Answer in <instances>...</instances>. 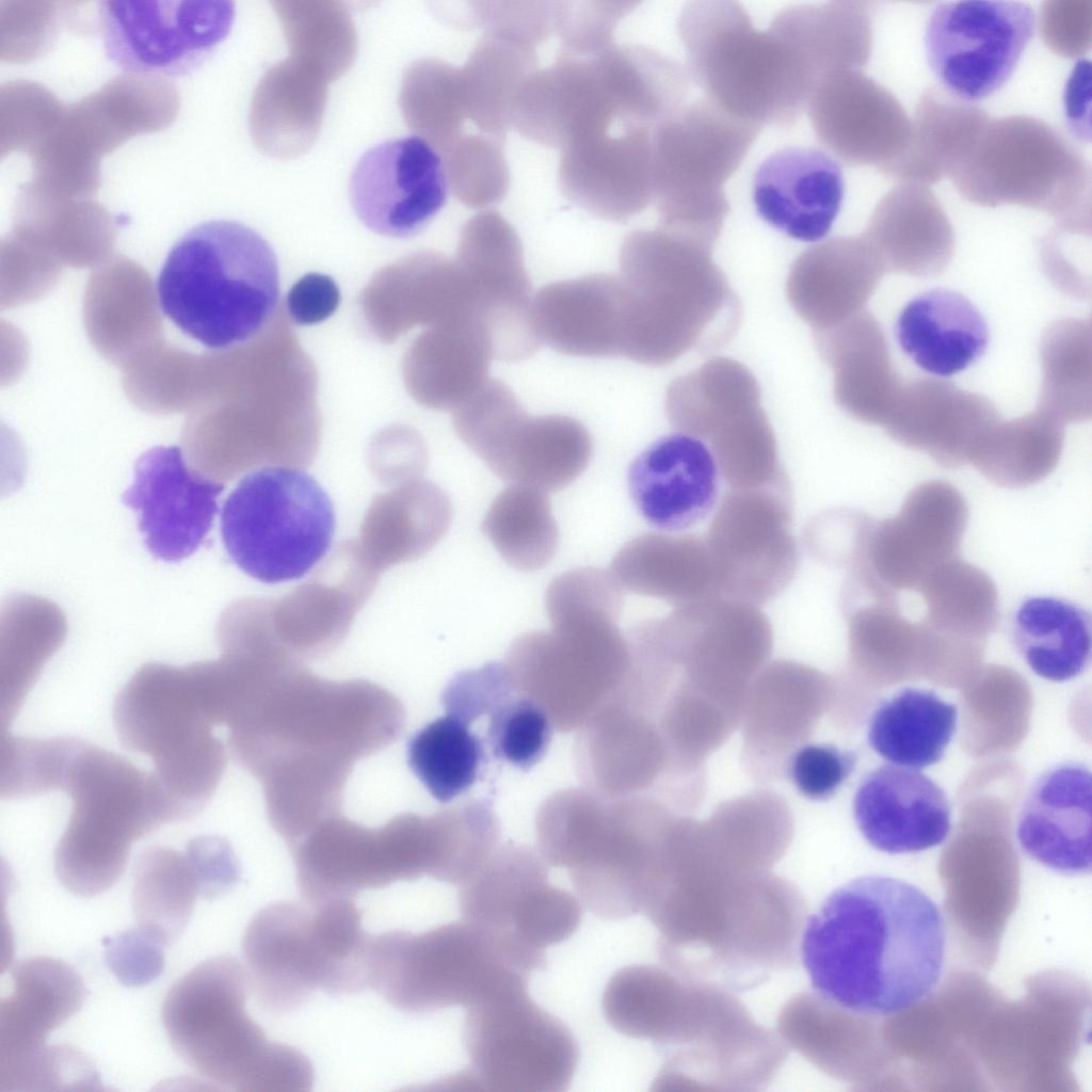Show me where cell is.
Listing matches in <instances>:
<instances>
[{
  "instance_id": "obj_5",
  "label": "cell",
  "mask_w": 1092,
  "mask_h": 1092,
  "mask_svg": "<svg viewBox=\"0 0 1092 1092\" xmlns=\"http://www.w3.org/2000/svg\"><path fill=\"white\" fill-rule=\"evenodd\" d=\"M712 250L661 227L638 229L624 239L619 255L626 288L621 356L659 367L732 340L742 307Z\"/></svg>"
},
{
  "instance_id": "obj_43",
  "label": "cell",
  "mask_w": 1092,
  "mask_h": 1092,
  "mask_svg": "<svg viewBox=\"0 0 1092 1092\" xmlns=\"http://www.w3.org/2000/svg\"><path fill=\"white\" fill-rule=\"evenodd\" d=\"M768 29L790 45L818 79L834 70L858 69L871 51V20L862 2L791 5Z\"/></svg>"
},
{
  "instance_id": "obj_32",
  "label": "cell",
  "mask_w": 1092,
  "mask_h": 1092,
  "mask_svg": "<svg viewBox=\"0 0 1092 1092\" xmlns=\"http://www.w3.org/2000/svg\"><path fill=\"white\" fill-rule=\"evenodd\" d=\"M627 481L642 517L667 532L698 524L719 498L720 471L710 448L680 432L642 451L630 464Z\"/></svg>"
},
{
  "instance_id": "obj_6",
  "label": "cell",
  "mask_w": 1092,
  "mask_h": 1092,
  "mask_svg": "<svg viewBox=\"0 0 1092 1092\" xmlns=\"http://www.w3.org/2000/svg\"><path fill=\"white\" fill-rule=\"evenodd\" d=\"M156 286L161 312L182 334L223 351L248 342L268 324L279 301V269L257 231L210 220L174 243Z\"/></svg>"
},
{
  "instance_id": "obj_53",
  "label": "cell",
  "mask_w": 1092,
  "mask_h": 1092,
  "mask_svg": "<svg viewBox=\"0 0 1092 1092\" xmlns=\"http://www.w3.org/2000/svg\"><path fill=\"white\" fill-rule=\"evenodd\" d=\"M1090 323L1054 325L1042 347L1044 371L1041 410L1063 423L1090 417Z\"/></svg>"
},
{
  "instance_id": "obj_14",
  "label": "cell",
  "mask_w": 1092,
  "mask_h": 1092,
  "mask_svg": "<svg viewBox=\"0 0 1092 1092\" xmlns=\"http://www.w3.org/2000/svg\"><path fill=\"white\" fill-rule=\"evenodd\" d=\"M368 973L369 989L408 1013L467 1009L528 985L530 976L463 920L419 934L394 930L372 935Z\"/></svg>"
},
{
  "instance_id": "obj_49",
  "label": "cell",
  "mask_w": 1092,
  "mask_h": 1092,
  "mask_svg": "<svg viewBox=\"0 0 1092 1092\" xmlns=\"http://www.w3.org/2000/svg\"><path fill=\"white\" fill-rule=\"evenodd\" d=\"M198 895L197 878L184 851L151 847L138 857L131 894L135 922L165 947L184 931Z\"/></svg>"
},
{
  "instance_id": "obj_15",
  "label": "cell",
  "mask_w": 1092,
  "mask_h": 1092,
  "mask_svg": "<svg viewBox=\"0 0 1092 1092\" xmlns=\"http://www.w3.org/2000/svg\"><path fill=\"white\" fill-rule=\"evenodd\" d=\"M547 865L533 848L507 842L457 885L462 920L528 974L546 966V948L568 940L582 918L580 900L549 882Z\"/></svg>"
},
{
  "instance_id": "obj_35",
  "label": "cell",
  "mask_w": 1092,
  "mask_h": 1092,
  "mask_svg": "<svg viewBox=\"0 0 1092 1092\" xmlns=\"http://www.w3.org/2000/svg\"><path fill=\"white\" fill-rule=\"evenodd\" d=\"M1091 773L1080 762L1043 772L1021 807L1016 837L1039 864L1064 874L1091 870Z\"/></svg>"
},
{
  "instance_id": "obj_39",
  "label": "cell",
  "mask_w": 1092,
  "mask_h": 1092,
  "mask_svg": "<svg viewBox=\"0 0 1092 1092\" xmlns=\"http://www.w3.org/2000/svg\"><path fill=\"white\" fill-rule=\"evenodd\" d=\"M814 337L819 355L832 369L837 405L856 420L884 427L904 385L892 366L877 319L862 310Z\"/></svg>"
},
{
  "instance_id": "obj_58",
  "label": "cell",
  "mask_w": 1092,
  "mask_h": 1092,
  "mask_svg": "<svg viewBox=\"0 0 1092 1092\" xmlns=\"http://www.w3.org/2000/svg\"><path fill=\"white\" fill-rule=\"evenodd\" d=\"M103 944L109 969L126 986L146 985L164 970L165 946L139 927L107 937Z\"/></svg>"
},
{
  "instance_id": "obj_29",
  "label": "cell",
  "mask_w": 1092,
  "mask_h": 1092,
  "mask_svg": "<svg viewBox=\"0 0 1092 1092\" xmlns=\"http://www.w3.org/2000/svg\"><path fill=\"white\" fill-rule=\"evenodd\" d=\"M13 990L0 1001V1092H17L38 1073L52 1047L50 1031L77 1013L86 995L81 976L49 957L17 962Z\"/></svg>"
},
{
  "instance_id": "obj_12",
  "label": "cell",
  "mask_w": 1092,
  "mask_h": 1092,
  "mask_svg": "<svg viewBox=\"0 0 1092 1092\" xmlns=\"http://www.w3.org/2000/svg\"><path fill=\"white\" fill-rule=\"evenodd\" d=\"M760 130L706 97L658 124L652 180L660 227L713 248L729 212L724 183Z\"/></svg>"
},
{
  "instance_id": "obj_52",
  "label": "cell",
  "mask_w": 1092,
  "mask_h": 1092,
  "mask_svg": "<svg viewBox=\"0 0 1092 1092\" xmlns=\"http://www.w3.org/2000/svg\"><path fill=\"white\" fill-rule=\"evenodd\" d=\"M918 593L926 625L933 629L984 635L999 619L997 588L979 567L957 557L935 568Z\"/></svg>"
},
{
  "instance_id": "obj_36",
  "label": "cell",
  "mask_w": 1092,
  "mask_h": 1092,
  "mask_svg": "<svg viewBox=\"0 0 1092 1092\" xmlns=\"http://www.w3.org/2000/svg\"><path fill=\"white\" fill-rule=\"evenodd\" d=\"M626 288L620 276L595 273L551 283L532 299L542 343L581 357L621 356Z\"/></svg>"
},
{
  "instance_id": "obj_8",
  "label": "cell",
  "mask_w": 1092,
  "mask_h": 1092,
  "mask_svg": "<svg viewBox=\"0 0 1092 1092\" xmlns=\"http://www.w3.org/2000/svg\"><path fill=\"white\" fill-rule=\"evenodd\" d=\"M643 806L627 796L573 788L551 796L539 812L542 856L566 868L578 899L599 918L644 913L662 884L667 846L641 828Z\"/></svg>"
},
{
  "instance_id": "obj_25",
  "label": "cell",
  "mask_w": 1092,
  "mask_h": 1092,
  "mask_svg": "<svg viewBox=\"0 0 1092 1092\" xmlns=\"http://www.w3.org/2000/svg\"><path fill=\"white\" fill-rule=\"evenodd\" d=\"M475 320L487 333L494 358L519 362L541 347L532 322L531 285L519 238L499 214L484 212L463 227L456 262Z\"/></svg>"
},
{
  "instance_id": "obj_11",
  "label": "cell",
  "mask_w": 1092,
  "mask_h": 1092,
  "mask_svg": "<svg viewBox=\"0 0 1092 1092\" xmlns=\"http://www.w3.org/2000/svg\"><path fill=\"white\" fill-rule=\"evenodd\" d=\"M677 26L690 79L728 113L789 126L806 109L817 75L785 41L754 28L741 3L688 2Z\"/></svg>"
},
{
  "instance_id": "obj_17",
  "label": "cell",
  "mask_w": 1092,
  "mask_h": 1092,
  "mask_svg": "<svg viewBox=\"0 0 1092 1092\" xmlns=\"http://www.w3.org/2000/svg\"><path fill=\"white\" fill-rule=\"evenodd\" d=\"M463 1045L469 1065L441 1083L487 1092H564L579 1062L572 1030L539 1006L528 985L469 1008Z\"/></svg>"
},
{
  "instance_id": "obj_38",
  "label": "cell",
  "mask_w": 1092,
  "mask_h": 1092,
  "mask_svg": "<svg viewBox=\"0 0 1092 1092\" xmlns=\"http://www.w3.org/2000/svg\"><path fill=\"white\" fill-rule=\"evenodd\" d=\"M991 402L954 385L921 379L904 386L883 428L901 445L926 452L946 468L969 461L978 440L998 419Z\"/></svg>"
},
{
  "instance_id": "obj_21",
  "label": "cell",
  "mask_w": 1092,
  "mask_h": 1092,
  "mask_svg": "<svg viewBox=\"0 0 1092 1092\" xmlns=\"http://www.w3.org/2000/svg\"><path fill=\"white\" fill-rule=\"evenodd\" d=\"M791 520L787 476L758 487L727 489L705 536L719 597L759 606L789 585L799 564Z\"/></svg>"
},
{
  "instance_id": "obj_60",
  "label": "cell",
  "mask_w": 1092,
  "mask_h": 1092,
  "mask_svg": "<svg viewBox=\"0 0 1092 1092\" xmlns=\"http://www.w3.org/2000/svg\"><path fill=\"white\" fill-rule=\"evenodd\" d=\"M340 303V291L336 282L322 273H308L289 290L286 299L287 311L299 325H311L326 320Z\"/></svg>"
},
{
  "instance_id": "obj_26",
  "label": "cell",
  "mask_w": 1092,
  "mask_h": 1092,
  "mask_svg": "<svg viewBox=\"0 0 1092 1092\" xmlns=\"http://www.w3.org/2000/svg\"><path fill=\"white\" fill-rule=\"evenodd\" d=\"M448 179L440 156L411 135L369 148L356 162L349 197L359 221L378 235L408 238L445 206Z\"/></svg>"
},
{
  "instance_id": "obj_42",
  "label": "cell",
  "mask_w": 1092,
  "mask_h": 1092,
  "mask_svg": "<svg viewBox=\"0 0 1092 1092\" xmlns=\"http://www.w3.org/2000/svg\"><path fill=\"white\" fill-rule=\"evenodd\" d=\"M925 188L908 183L890 191L878 204L863 234L886 272L933 275L950 258V225Z\"/></svg>"
},
{
  "instance_id": "obj_22",
  "label": "cell",
  "mask_w": 1092,
  "mask_h": 1092,
  "mask_svg": "<svg viewBox=\"0 0 1092 1092\" xmlns=\"http://www.w3.org/2000/svg\"><path fill=\"white\" fill-rule=\"evenodd\" d=\"M1034 29V11L1025 2L944 1L926 25L927 62L942 91L971 105L1011 78Z\"/></svg>"
},
{
  "instance_id": "obj_20",
  "label": "cell",
  "mask_w": 1092,
  "mask_h": 1092,
  "mask_svg": "<svg viewBox=\"0 0 1092 1092\" xmlns=\"http://www.w3.org/2000/svg\"><path fill=\"white\" fill-rule=\"evenodd\" d=\"M454 427L498 478L545 493L574 482L593 454L592 438L580 421L529 415L511 388L496 379L489 378L455 410Z\"/></svg>"
},
{
  "instance_id": "obj_30",
  "label": "cell",
  "mask_w": 1092,
  "mask_h": 1092,
  "mask_svg": "<svg viewBox=\"0 0 1092 1092\" xmlns=\"http://www.w3.org/2000/svg\"><path fill=\"white\" fill-rule=\"evenodd\" d=\"M806 109L820 143L850 165H873L880 170L903 150L892 141L897 133L892 128L911 132L896 99L856 69L822 76Z\"/></svg>"
},
{
  "instance_id": "obj_51",
  "label": "cell",
  "mask_w": 1092,
  "mask_h": 1092,
  "mask_svg": "<svg viewBox=\"0 0 1092 1092\" xmlns=\"http://www.w3.org/2000/svg\"><path fill=\"white\" fill-rule=\"evenodd\" d=\"M466 721L446 713L416 732L407 742L406 761L428 792L449 803L477 781L484 761L482 740Z\"/></svg>"
},
{
  "instance_id": "obj_46",
  "label": "cell",
  "mask_w": 1092,
  "mask_h": 1092,
  "mask_svg": "<svg viewBox=\"0 0 1092 1092\" xmlns=\"http://www.w3.org/2000/svg\"><path fill=\"white\" fill-rule=\"evenodd\" d=\"M1013 642L1040 677L1066 681L1080 675L1091 657V615L1064 598L1031 596L1012 619Z\"/></svg>"
},
{
  "instance_id": "obj_57",
  "label": "cell",
  "mask_w": 1092,
  "mask_h": 1092,
  "mask_svg": "<svg viewBox=\"0 0 1092 1092\" xmlns=\"http://www.w3.org/2000/svg\"><path fill=\"white\" fill-rule=\"evenodd\" d=\"M856 755L828 744H805L791 757L789 776L805 798L832 797L853 772Z\"/></svg>"
},
{
  "instance_id": "obj_34",
  "label": "cell",
  "mask_w": 1092,
  "mask_h": 1092,
  "mask_svg": "<svg viewBox=\"0 0 1092 1092\" xmlns=\"http://www.w3.org/2000/svg\"><path fill=\"white\" fill-rule=\"evenodd\" d=\"M752 196L766 223L794 240L815 242L830 232L840 211L842 171L820 149L785 147L760 163Z\"/></svg>"
},
{
  "instance_id": "obj_2",
  "label": "cell",
  "mask_w": 1092,
  "mask_h": 1092,
  "mask_svg": "<svg viewBox=\"0 0 1092 1092\" xmlns=\"http://www.w3.org/2000/svg\"><path fill=\"white\" fill-rule=\"evenodd\" d=\"M804 912L794 887L743 871L675 877L644 913L659 933L664 967L732 992L796 963Z\"/></svg>"
},
{
  "instance_id": "obj_13",
  "label": "cell",
  "mask_w": 1092,
  "mask_h": 1092,
  "mask_svg": "<svg viewBox=\"0 0 1092 1092\" xmlns=\"http://www.w3.org/2000/svg\"><path fill=\"white\" fill-rule=\"evenodd\" d=\"M327 493L306 471L269 466L244 476L226 498L221 535L231 561L268 584L300 579L327 553L335 533Z\"/></svg>"
},
{
  "instance_id": "obj_41",
  "label": "cell",
  "mask_w": 1092,
  "mask_h": 1092,
  "mask_svg": "<svg viewBox=\"0 0 1092 1092\" xmlns=\"http://www.w3.org/2000/svg\"><path fill=\"white\" fill-rule=\"evenodd\" d=\"M610 573L627 591L674 608L719 597L714 561L705 537L646 533L615 555Z\"/></svg>"
},
{
  "instance_id": "obj_48",
  "label": "cell",
  "mask_w": 1092,
  "mask_h": 1092,
  "mask_svg": "<svg viewBox=\"0 0 1092 1092\" xmlns=\"http://www.w3.org/2000/svg\"><path fill=\"white\" fill-rule=\"evenodd\" d=\"M422 346V396L431 405L456 410L489 379L493 346L472 317L439 323Z\"/></svg>"
},
{
  "instance_id": "obj_37",
  "label": "cell",
  "mask_w": 1092,
  "mask_h": 1092,
  "mask_svg": "<svg viewBox=\"0 0 1092 1092\" xmlns=\"http://www.w3.org/2000/svg\"><path fill=\"white\" fill-rule=\"evenodd\" d=\"M885 272L863 235L835 237L799 255L789 269L786 294L797 315L822 332L862 311Z\"/></svg>"
},
{
  "instance_id": "obj_55",
  "label": "cell",
  "mask_w": 1092,
  "mask_h": 1092,
  "mask_svg": "<svg viewBox=\"0 0 1092 1092\" xmlns=\"http://www.w3.org/2000/svg\"><path fill=\"white\" fill-rule=\"evenodd\" d=\"M515 693L504 663L488 662L453 676L443 692L441 702L447 713L471 724L484 714L489 716Z\"/></svg>"
},
{
  "instance_id": "obj_59",
  "label": "cell",
  "mask_w": 1092,
  "mask_h": 1092,
  "mask_svg": "<svg viewBox=\"0 0 1092 1092\" xmlns=\"http://www.w3.org/2000/svg\"><path fill=\"white\" fill-rule=\"evenodd\" d=\"M184 852L194 868L202 898H218L228 893L239 881V863L225 839L214 836L196 837L189 841Z\"/></svg>"
},
{
  "instance_id": "obj_54",
  "label": "cell",
  "mask_w": 1092,
  "mask_h": 1092,
  "mask_svg": "<svg viewBox=\"0 0 1092 1092\" xmlns=\"http://www.w3.org/2000/svg\"><path fill=\"white\" fill-rule=\"evenodd\" d=\"M551 732L546 711L515 693L489 714L485 741L497 759L528 771L545 756Z\"/></svg>"
},
{
  "instance_id": "obj_45",
  "label": "cell",
  "mask_w": 1092,
  "mask_h": 1092,
  "mask_svg": "<svg viewBox=\"0 0 1092 1092\" xmlns=\"http://www.w3.org/2000/svg\"><path fill=\"white\" fill-rule=\"evenodd\" d=\"M957 724L953 704L931 690L909 687L876 708L867 738L873 751L894 765L925 769L944 757Z\"/></svg>"
},
{
  "instance_id": "obj_40",
  "label": "cell",
  "mask_w": 1092,
  "mask_h": 1092,
  "mask_svg": "<svg viewBox=\"0 0 1092 1092\" xmlns=\"http://www.w3.org/2000/svg\"><path fill=\"white\" fill-rule=\"evenodd\" d=\"M895 333L901 350L924 371L951 376L978 360L989 330L964 295L936 288L913 298L900 311Z\"/></svg>"
},
{
  "instance_id": "obj_10",
  "label": "cell",
  "mask_w": 1092,
  "mask_h": 1092,
  "mask_svg": "<svg viewBox=\"0 0 1092 1092\" xmlns=\"http://www.w3.org/2000/svg\"><path fill=\"white\" fill-rule=\"evenodd\" d=\"M207 662L184 667L146 663L114 700L113 723L122 744L147 755L177 821L200 813L226 765Z\"/></svg>"
},
{
  "instance_id": "obj_16",
  "label": "cell",
  "mask_w": 1092,
  "mask_h": 1092,
  "mask_svg": "<svg viewBox=\"0 0 1092 1092\" xmlns=\"http://www.w3.org/2000/svg\"><path fill=\"white\" fill-rule=\"evenodd\" d=\"M296 884L309 904L354 899L398 881L438 880L446 862L436 816H399L367 829L331 816L289 845Z\"/></svg>"
},
{
  "instance_id": "obj_47",
  "label": "cell",
  "mask_w": 1092,
  "mask_h": 1092,
  "mask_svg": "<svg viewBox=\"0 0 1092 1092\" xmlns=\"http://www.w3.org/2000/svg\"><path fill=\"white\" fill-rule=\"evenodd\" d=\"M1063 441L1064 423L1040 408L1009 421L997 419L976 444L968 463L998 486L1027 487L1056 468Z\"/></svg>"
},
{
  "instance_id": "obj_19",
  "label": "cell",
  "mask_w": 1092,
  "mask_h": 1092,
  "mask_svg": "<svg viewBox=\"0 0 1092 1092\" xmlns=\"http://www.w3.org/2000/svg\"><path fill=\"white\" fill-rule=\"evenodd\" d=\"M664 410L680 433L707 440L729 488H752L786 476L752 371L713 357L669 385Z\"/></svg>"
},
{
  "instance_id": "obj_3",
  "label": "cell",
  "mask_w": 1092,
  "mask_h": 1092,
  "mask_svg": "<svg viewBox=\"0 0 1092 1092\" xmlns=\"http://www.w3.org/2000/svg\"><path fill=\"white\" fill-rule=\"evenodd\" d=\"M623 597L610 571L566 572L546 591L551 629L519 636L507 653L517 693L537 703L559 732L582 728L627 678L629 646L616 625Z\"/></svg>"
},
{
  "instance_id": "obj_27",
  "label": "cell",
  "mask_w": 1092,
  "mask_h": 1092,
  "mask_svg": "<svg viewBox=\"0 0 1092 1092\" xmlns=\"http://www.w3.org/2000/svg\"><path fill=\"white\" fill-rule=\"evenodd\" d=\"M967 523L959 489L943 480L926 481L908 494L895 516L871 520L863 560L890 590L918 592L935 568L957 557Z\"/></svg>"
},
{
  "instance_id": "obj_23",
  "label": "cell",
  "mask_w": 1092,
  "mask_h": 1092,
  "mask_svg": "<svg viewBox=\"0 0 1092 1092\" xmlns=\"http://www.w3.org/2000/svg\"><path fill=\"white\" fill-rule=\"evenodd\" d=\"M107 58L138 75L178 77L199 67L228 36L227 0H110L98 7Z\"/></svg>"
},
{
  "instance_id": "obj_44",
  "label": "cell",
  "mask_w": 1092,
  "mask_h": 1092,
  "mask_svg": "<svg viewBox=\"0 0 1092 1092\" xmlns=\"http://www.w3.org/2000/svg\"><path fill=\"white\" fill-rule=\"evenodd\" d=\"M987 115L941 89H928L918 102L904 150L880 168L908 181L935 182L968 152Z\"/></svg>"
},
{
  "instance_id": "obj_9",
  "label": "cell",
  "mask_w": 1092,
  "mask_h": 1092,
  "mask_svg": "<svg viewBox=\"0 0 1092 1092\" xmlns=\"http://www.w3.org/2000/svg\"><path fill=\"white\" fill-rule=\"evenodd\" d=\"M57 790L69 794L71 809L54 850V873L77 896L112 887L133 842L176 821L152 772L79 738L71 740Z\"/></svg>"
},
{
  "instance_id": "obj_50",
  "label": "cell",
  "mask_w": 1092,
  "mask_h": 1092,
  "mask_svg": "<svg viewBox=\"0 0 1092 1092\" xmlns=\"http://www.w3.org/2000/svg\"><path fill=\"white\" fill-rule=\"evenodd\" d=\"M481 529L500 557L520 571L547 565L559 545V530L545 492L512 484L491 503Z\"/></svg>"
},
{
  "instance_id": "obj_28",
  "label": "cell",
  "mask_w": 1092,
  "mask_h": 1092,
  "mask_svg": "<svg viewBox=\"0 0 1092 1092\" xmlns=\"http://www.w3.org/2000/svg\"><path fill=\"white\" fill-rule=\"evenodd\" d=\"M223 489V483L189 468L178 447L158 446L138 459L123 502L138 513L149 552L178 562L204 543Z\"/></svg>"
},
{
  "instance_id": "obj_4",
  "label": "cell",
  "mask_w": 1092,
  "mask_h": 1092,
  "mask_svg": "<svg viewBox=\"0 0 1092 1092\" xmlns=\"http://www.w3.org/2000/svg\"><path fill=\"white\" fill-rule=\"evenodd\" d=\"M403 711L368 682L266 675L229 727L237 761L257 777L282 769L336 768L389 744Z\"/></svg>"
},
{
  "instance_id": "obj_33",
  "label": "cell",
  "mask_w": 1092,
  "mask_h": 1092,
  "mask_svg": "<svg viewBox=\"0 0 1092 1092\" xmlns=\"http://www.w3.org/2000/svg\"><path fill=\"white\" fill-rule=\"evenodd\" d=\"M853 813L864 838L889 854L936 847L951 829V808L943 789L915 769L896 765L880 766L862 780Z\"/></svg>"
},
{
  "instance_id": "obj_18",
  "label": "cell",
  "mask_w": 1092,
  "mask_h": 1092,
  "mask_svg": "<svg viewBox=\"0 0 1092 1092\" xmlns=\"http://www.w3.org/2000/svg\"><path fill=\"white\" fill-rule=\"evenodd\" d=\"M981 206L1017 204L1066 216L1085 209L1090 174L1078 152L1051 127L1027 116L989 121L949 175Z\"/></svg>"
},
{
  "instance_id": "obj_31",
  "label": "cell",
  "mask_w": 1092,
  "mask_h": 1092,
  "mask_svg": "<svg viewBox=\"0 0 1092 1092\" xmlns=\"http://www.w3.org/2000/svg\"><path fill=\"white\" fill-rule=\"evenodd\" d=\"M653 131L603 130L563 145L560 180L574 203L605 220L622 222L653 200Z\"/></svg>"
},
{
  "instance_id": "obj_56",
  "label": "cell",
  "mask_w": 1092,
  "mask_h": 1092,
  "mask_svg": "<svg viewBox=\"0 0 1092 1092\" xmlns=\"http://www.w3.org/2000/svg\"><path fill=\"white\" fill-rule=\"evenodd\" d=\"M871 520L867 515L850 510L821 514L805 529V545L810 555L821 562L849 571L863 556Z\"/></svg>"
},
{
  "instance_id": "obj_7",
  "label": "cell",
  "mask_w": 1092,
  "mask_h": 1092,
  "mask_svg": "<svg viewBox=\"0 0 1092 1092\" xmlns=\"http://www.w3.org/2000/svg\"><path fill=\"white\" fill-rule=\"evenodd\" d=\"M246 968L234 957L210 958L167 992L162 1022L175 1053L222 1090L308 1092L315 1073L300 1049L270 1041L246 1012Z\"/></svg>"
},
{
  "instance_id": "obj_1",
  "label": "cell",
  "mask_w": 1092,
  "mask_h": 1092,
  "mask_svg": "<svg viewBox=\"0 0 1092 1092\" xmlns=\"http://www.w3.org/2000/svg\"><path fill=\"white\" fill-rule=\"evenodd\" d=\"M946 928L916 885L870 874L832 892L808 918L801 957L816 994L858 1016H886L928 997L944 969Z\"/></svg>"
},
{
  "instance_id": "obj_24",
  "label": "cell",
  "mask_w": 1092,
  "mask_h": 1092,
  "mask_svg": "<svg viewBox=\"0 0 1092 1092\" xmlns=\"http://www.w3.org/2000/svg\"><path fill=\"white\" fill-rule=\"evenodd\" d=\"M309 905L270 903L245 929L242 952L250 987L268 1012H291L316 990L339 992L341 966L333 936L321 913Z\"/></svg>"
}]
</instances>
